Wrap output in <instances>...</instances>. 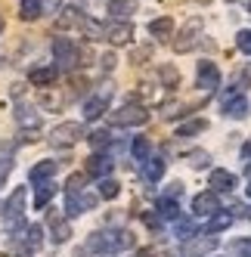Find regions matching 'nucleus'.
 <instances>
[{"label": "nucleus", "mask_w": 251, "mask_h": 257, "mask_svg": "<svg viewBox=\"0 0 251 257\" xmlns=\"http://www.w3.org/2000/svg\"><path fill=\"white\" fill-rule=\"evenodd\" d=\"M53 56H56V62H59L56 65L59 71H75L81 65V59H84V50L71 38H56L53 41Z\"/></svg>", "instance_id": "f257e3e1"}, {"label": "nucleus", "mask_w": 251, "mask_h": 257, "mask_svg": "<svg viewBox=\"0 0 251 257\" xmlns=\"http://www.w3.org/2000/svg\"><path fill=\"white\" fill-rule=\"evenodd\" d=\"M146 121H149V112H146V105H140V102H128V105H121L118 112L109 115V124H115V127H140Z\"/></svg>", "instance_id": "f03ea898"}, {"label": "nucleus", "mask_w": 251, "mask_h": 257, "mask_svg": "<svg viewBox=\"0 0 251 257\" xmlns=\"http://www.w3.org/2000/svg\"><path fill=\"white\" fill-rule=\"evenodd\" d=\"M84 137H87V134H84V124H81V121H62L56 131H53L50 143H53V146H59V149H68V146L81 143Z\"/></svg>", "instance_id": "7ed1b4c3"}, {"label": "nucleus", "mask_w": 251, "mask_h": 257, "mask_svg": "<svg viewBox=\"0 0 251 257\" xmlns=\"http://www.w3.org/2000/svg\"><path fill=\"white\" fill-rule=\"evenodd\" d=\"M214 248H217V238H214V232H205V235L195 232L192 238H186L183 257H208V251H214Z\"/></svg>", "instance_id": "20e7f679"}, {"label": "nucleus", "mask_w": 251, "mask_h": 257, "mask_svg": "<svg viewBox=\"0 0 251 257\" xmlns=\"http://www.w3.org/2000/svg\"><path fill=\"white\" fill-rule=\"evenodd\" d=\"M105 41H109L112 47H124V44H131L134 41V25L128 19H115L105 25Z\"/></svg>", "instance_id": "39448f33"}, {"label": "nucleus", "mask_w": 251, "mask_h": 257, "mask_svg": "<svg viewBox=\"0 0 251 257\" xmlns=\"http://www.w3.org/2000/svg\"><path fill=\"white\" fill-rule=\"evenodd\" d=\"M195 84H199L202 90H208V93H211V90H217L220 87V68L217 65H214V62H199V68H195Z\"/></svg>", "instance_id": "423d86ee"}, {"label": "nucleus", "mask_w": 251, "mask_h": 257, "mask_svg": "<svg viewBox=\"0 0 251 257\" xmlns=\"http://www.w3.org/2000/svg\"><path fill=\"white\" fill-rule=\"evenodd\" d=\"M199 31H202V19H189L180 31V38L174 41V50L177 53H189L195 44H199Z\"/></svg>", "instance_id": "0eeeda50"}, {"label": "nucleus", "mask_w": 251, "mask_h": 257, "mask_svg": "<svg viewBox=\"0 0 251 257\" xmlns=\"http://www.w3.org/2000/svg\"><path fill=\"white\" fill-rule=\"evenodd\" d=\"M214 211H220V198H217V192H199L192 198V214H199V217H211Z\"/></svg>", "instance_id": "6e6552de"}, {"label": "nucleus", "mask_w": 251, "mask_h": 257, "mask_svg": "<svg viewBox=\"0 0 251 257\" xmlns=\"http://www.w3.org/2000/svg\"><path fill=\"white\" fill-rule=\"evenodd\" d=\"M109 99H112V96H105V93H99V90H96V96H90V99L84 102V121L102 118L105 112H109Z\"/></svg>", "instance_id": "1a4fd4ad"}, {"label": "nucleus", "mask_w": 251, "mask_h": 257, "mask_svg": "<svg viewBox=\"0 0 251 257\" xmlns=\"http://www.w3.org/2000/svg\"><path fill=\"white\" fill-rule=\"evenodd\" d=\"M25 198H28V189H25V186H16V189H13V195L7 198V205H4L7 220H19V217H22V211H25Z\"/></svg>", "instance_id": "9d476101"}, {"label": "nucleus", "mask_w": 251, "mask_h": 257, "mask_svg": "<svg viewBox=\"0 0 251 257\" xmlns=\"http://www.w3.org/2000/svg\"><path fill=\"white\" fill-rule=\"evenodd\" d=\"M84 174L87 177H109L112 174V158L109 155H90L87 158V164H84Z\"/></svg>", "instance_id": "9b49d317"}, {"label": "nucleus", "mask_w": 251, "mask_h": 257, "mask_svg": "<svg viewBox=\"0 0 251 257\" xmlns=\"http://www.w3.org/2000/svg\"><path fill=\"white\" fill-rule=\"evenodd\" d=\"M56 78H59V68H56V65L31 68V75H28V81H31L34 87H53V84H56Z\"/></svg>", "instance_id": "f8f14e48"}, {"label": "nucleus", "mask_w": 251, "mask_h": 257, "mask_svg": "<svg viewBox=\"0 0 251 257\" xmlns=\"http://www.w3.org/2000/svg\"><path fill=\"white\" fill-rule=\"evenodd\" d=\"M211 186H214V192H232V189L239 186V180H236L232 171L217 168V171H211Z\"/></svg>", "instance_id": "ddd939ff"}, {"label": "nucleus", "mask_w": 251, "mask_h": 257, "mask_svg": "<svg viewBox=\"0 0 251 257\" xmlns=\"http://www.w3.org/2000/svg\"><path fill=\"white\" fill-rule=\"evenodd\" d=\"M87 208H93V198L90 195H78V192H65V214L68 217H78Z\"/></svg>", "instance_id": "4468645a"}, {"label": "nucleus", "mask_w": 251, "mask_h": 257, "mask_svg": "<svg viewBox=\"0 0 251 257\" xmlns=\"http://www.w3.org/2000/svg\"><path fill=\"white\" fill-rule=\"evenodd\" d=\"M50 226H53V242H56V245H62V242L71 238V226H68V220L62 214L50 211Z\"/></svg>", "instance_id": "2eb2a0df"}, {"label": "nucleus", "mask_w": 251, "mask_h": 257, "mask_svg": "<svg viewBox=\"0 0 251 257\" xmlns=\"http://www.w3.org/2000/svg\"><path fill=\"white\" fill-rule=\"evenodd\" d=\"M223 115H226V118H245V115H248V99H245L242 93L226 96V102H223Z\"/></svg>", "instance_id": "dca6fc26"}, {"label": "nucleus", "mask_w": 251, "mask_h": 257, "mask_svg": "<svg viewBox=\"0 0 251 257\" xmlns=\"http://www.w3.org/2000/svg\"><path fill=\"white\" fill-rule=\"evenodd\" d=\"M149 34L158 38V41H168L174 34V19H171V16H158V19H152L149 22Z\"/></svg>", "instance_id": "f3484780"}, {"label": "nucleus", "mask_w": 251, "mask_h": 257, "mask_svg": "<svg viewBox=\"0 0 251 257\" xmlns=\"http://www.w3.org/2000/svg\"><path fill=\"white\" fill-rule=\"evenodd\" d=\"M56 171H59V161H50V158H47V161H38V164H34L28 177H31L34 183H44V180H50Z\"/></svg>", "instance_id": "a211bd4d"}, {"label": "nucleus", "mask_w": 251, "mask_h": 257, "mask_svg": "<svg viewBox=\"0 0 251 257\" xmlns=\"http://www.w3.org/2000/svg\"><path fill=\"white\" fill-rule=\"evenodd\" d=\"M19 16L25 22L41 19V16H44V0H22V4H19Z\"/></svg>", "instance_id": "6ab92c4d"}, {"label": "nucleus", "mask_w": 251, "mask_h": 257, "mask_svg": "<svg viewBox=\"0 0 251 257\" xmlns=\"http://www.w3.org/2000/svg\"><path fill=\"white\" fill-rule=\"evenodd\" d=\"M78 25H81V31H84L90 41H105V25L93 22L90 16H84V19H78Z\"/></svg>", "instance_id": "aec40b11"}, {"label": "nucleus", "mask_w": 251, "mask_h": 257, "mask_svg": "<svg viewBox=\"0 0 251 257\" xmlns=\"http://www.w3.org/2000/svg\"><path fill=\"white\" fill-rule=\"evenodd\" d=\"M16 121H19L25 131H38V127H41V115H38V112H31V108H25V105L16 108Z\"/></svg>", "instance_id": "412c9836"}, {"label": "nucleus", "mask_w": 251, "mask_h": 257, "mask_svg": "<svg viewBox=\"0 0 251 257\" xmlns=\"http://www.w3.org/2000/svg\"><path fill=\"white\" fill-rule=\"evenodd\" d=\"M143 174H146L149 183H158L161 177H165V161L161 158H146L143 161Z\"/></svg>", "instance_id": "4be33fe9"}, {"label": "nucleus", "mask_w": 251, "mask_h": 257, "mask_svg": "<svg viewBox=\"0 0 251 257\" xmlns=\"http://www.w3.org/2000/svg\"><path fill=\"white\" fill-rule=\"evenodd\" d=\"M232 226V214L229 211H214L211 220H208V232H223Z\"/></svg>", "instance_id": "5701e85b"}, {"label": "nucleus", "mask_w": 251, "mask_h": 257, "mask_svg": "<svg viewBox=\"0 0 251 257\" xmlns=\"http://www.w3.org/2000/svg\"><path fill=\"white\" fill-rule=\"evenodd\" d=\"M202 131H208V121L205 118H195V121H186V124L177 127V137H195V134H202Z\"/></svg>", "instance_id": "b1692460"}, {"label": "nucleus", "mask_w": 251, "mask_h": 257, "mask_svg": "<svg viewBox=\"0 0 251 257\" xmlns=\"http://www.w3.org/2000/svg\"><path fill=\"white\" fill-rule=\"evenodd\" d=\"M158 214H161V220H180V208H177V201L168 198V195L158 201Z\"/></svg>", "instance_id": "393cba45"}, {"label": "nucleus", "mask_w": 251, "mask_h": 257, "mask_svg": "<svg viewBox=\"0 0 251 257\" xmlns=\"http://www.w3.org/2000/svg\"><path fill=\"white\" fill-rule=\"evenodd\" d=\"M134 10H137L134 0H115V4H109V13L115 16V19H128Z\"/></svg>", "instance_id": "a878e982"}, {"label": "nucleus", "mask_w": 251, "mask_h": 257, "mask_svg": "<svg viewBox=\"0 0 251 257\" xmlns=\"http://www.w3.org/2000/svg\"><path fill=\"white\" fill-rule=\"evenodd\" d=\"M131 152H134V158H137V161H146V158H149V152H152V143H149L146 137H137V140L131 143Z\"/></svg>", "instance_id": "bb28decb"}, {"label": "nucleus", "mask_w": 251, "mask_h": 257, "mask_svg": "<svg viewBox=\"0 0 251 257\" xmlns=\"http://www.w3.org/2000/svg\"><path fill=\"white\" fill-rule=\"evenodd\" d=\"M158 78H161L165 87H177V84H180V71H177L174 65H161L158 68Z\"/></svg>", "instance_id": "cd10ccee"}, {"label": "nucleus", "mask_w": 251, "mask_h": 257, "mask_svg": "<svg viewBox=\"0 0 251 257\" xmlns=\"http://www.w3.org/2000/svg\"><path fill=\"white\" fill-rule=\"evenodd\" d=\"M99 195L102 198H118L121 195V183H115V180H109V177H102V183H99Z\"/></svg>", "instance_id": "c85d7f7f"}, {"label": "nucleus", "mask_w": 251, "mask_h": 257, "mask_svg": "<svg viewBox=\"0 0 251 257\" xmlns=\"http://www.w3.org/2000/svg\"><path fill=\"white\" fill-rule=\"evenodd\" d=\"M25 242H28L31 248H41V242H44V229H41L38 223H28V226H25Z\"/></svg>", "instance_id": "c756f323"}, {"label": "nucleus", "mask_w": 251, "mask_h": 257, "mask_svg": "<svg viewBox=\"0 0 251 257\" xmlns=\"http://www.w3.org/2000/svg\"><path fill=\"white\" fill-rule=\"evenodd\" d=\"M53 192H56V189H53L50 183H38V192H34V208H44Z\"/></svg>", "instance_id": "7c9ffc66"}, {"label": "nucleus", "mask_w": 251, "mask_h": 257, "mask_svg": "<svg viewBox=\"0 0 251 257\" xmlns=\"http://www.w3.org/2000/svg\"><path fill=\"white\" fill-rule=\"evenodd\" d=\"M87 140H90V146H93L96 152H102V149H109V146H112V137L105 134V131H96V134H90Z\"/></svg>", "instance_id": "2f4dec72"}, {"label": "nucleus", "mask_w": 251, "mask_h": 257, "mask_svg": "<svg viewBox=\"0 0 251 257\" xmlns=\"http://www.w3.org/2000/svg\"><path fill=\"white\" fill-rule=\"evenodd\" d=\"M186 161L192 164V168H208V161H211V155H208L205 149H195V152H189V155H186Z\"/></svg>", "instance_id": "473e14b6"}, {"label": "nucleus", "mask_w": 251, "mask_h": 257, "mask_svg": "<svg viewBox=\"0 0 251 257\" xmlns=\"http://www.w3.org/2000/svg\"><path fill=\"white\" fill-rule=\"evenodd\" d=\"M84 183H87V174H71L68 183H65V192H81Z\"/></svg>", "instance_id": "72a5a7b5"}, {"label": "nucleus", "mask_w": 251, "mask_h": 257, "mask_svg": "<svg viewBox=\"0 0 251 257\" xmlns=\"http://www.w3.org/2000/svg\"><path fill=\"white\" fill-rule=\"evenodd\" d=\"M195 232H199V229H195L192 220H177V235H180V238H192Z\"/></svg>", "instance_id": "f704fd0d"}, {"label": "nucleus", "mask_w": 251, "mask_h": 257, "mask_svg": "<svg viewBox=\"0 0 251 257\" xmlns=\"http://www.w3.org/2000/svg\"><path fill=\"white\" fill-rule=\"evenodd\" d=\"M236 47H239L242 53H251V28H242V31L236 34Z\"/></svg>", "instance_id": "c9c22d12"}, {"label": "nucleus", "mask_w": 251, "mask_h": 257, "mask_svg": "<svg viewBox=\"0 0 251 257\" xmlns=\"http://www.w3.org/2000/svg\"><path fill=\"white\" fill-rule=\"evenodd\" d=\"M13 168H16V161H13V158H0V186H7V180H10Z\"/></svg>", "instance_id": "e433bc0d"}, {"label": "nucleus", "mask_w": 251, "mask_h": 257, "mask_svg": "<svg viewBox=\"0 0 251 257\" xmlns=\"http://www.w3.org/2000/svg\"><path fill=\"white\" fill-rule=\"evenodd\" d=\"M232 254H236V257H251V242H248V238L232 242Z\"/></svg>", "instance_id": "4c0bfd02"}, {"label": "nucleus", "mask_w": 251, "mask_h": 257, "mask_svg": "<svg viewBox=\"0 0 251 257\" xmlns=\"http://www.w3.org/2000/svg\"><path fill=\"white\" fill-rule=\"evenodd\" d=\"M149 56H152V50H149V47H140V50H134V53H131V62L143 65V62H146Z\"/></svg>", "instance_id": "58836bf2"}, {"label": "nucleus", "mask_w": 251, "mask_h": 257, "mask_svg": "<svg viewBox=\"0 0 251 257\" xmlns=\"http://www.w3.org/2000/svg\"><path fill=\"white\" fill-rule=\"evenodd\" d=\"M99 65H102V71H112L115 68V56H112V53H105V56L99 59Z\"/></svg>", "instance_id": "ea45409f"}, {"label": "nucleus", "mask_w": 251, "mask_h": 257, "mask_svg": "<svg viewBox=\"0 0 251 257\" xmlns=\"http://www.w3.org/2000/svg\"><path fill=\"white\" fill-rule=\"evenodd\" d=\"M4 28H7V19H4V16H0V34H4Z\"/></svg>", "instance_id": "a19ab883"}, {"label": "nucleus", "mask_w": 251, "mask_h": 257, "mask_svg": "<svg viewBox=\"0 0 251 257\" xmlns=\"http://www.w3.org/2000/svg\"><path fill=\"white\" fill-rule=\"evenodd\" d=\"M137 257H149V251H140V254H137Z\"/></svg>", "instance_id": "79ce46f5"}, {"label": "nucleus", "mask_w": 251, "mask_h": 257, "mask_svg": "<svg viewBox=\"0 0 251 257\" xmlns=\"http://www.w3.org/2000/svg\"><path fill=\"white\" fill-rule=\"evenodd\" d=\"M75 257H87V254H84V248H81V251H78V254H75Z\"/></svg>", "instance_id": "37998d69"}, {"label": "nucleus", "mask_w": 251, "mask_h": 257, "mask_svg": "<svg viewBox=\"0 0 251 257\" xmlns=\"http://www.w3.org/2000/svg\"><path fill=\"white\" fill-rule=\"evenodd\" d=\"M248 13H251V0H248Z\"/></svg>", "instance_id": "c03bdc74"}, {"label": "nucleus", "mask_w": 251, "mask_h": 257, "mask_svg": "<svg viewBox=\"0 0 251 257\" xmlns=\"http://www.w3.org/2000/svg\"><path fill=\"white\" fill-rule=\"evenodd\" d=\"M248 195H251V186H248Z\"/></svg>", "instance_id": "a18cd8bd"}, {"label": "nucleus", "mask_w": 251, "mask_h": 257, "mask_svg": "<svg viewBox=\"0 0 251 257\" xmlns=\"http://www.w3.org/2000/svg\"><path fill=\"white\" fill-rule=\"evenodd\" d=\"M248 220H251V211H248Z\"/></svg>", "instance_id": "49530a36"}]
</instances>
